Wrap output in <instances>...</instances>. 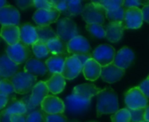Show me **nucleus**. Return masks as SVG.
Here are the masks:
<instances>
[{
  "label": "nucleus",
  "instance_id": "obj_1",
  "mask_svg": "<svg viewBox=\"0 0 149 122\" xmlns=\"http://www.w3.org/2000/svg\"><path fill=\"white\" fill-rule=\"evenodd\" d=\"M97 116L102 114H113L119 110V99L112 88H105L97 95Z\"/></svg>",
  "mask_w": 149,
  "mask_h": 122
},
{
  "label": "nucleus",
  "instance_id": "obj_2",
  "mask_svg": "<svg viewBox=\"0 0 149 122\" xmlns=\"http://www.w3.org/2000/svg\"><path fill=\"white\" fill-rule=\"evenodd\" d=\"M49 90L45 82H38L31 91V95L27 98H24L22 101L24 102L27 108V114L32 111L38 110V108L41 105L42 101L49 95Z\"/></svg>",
  "mask_w": 149,
  "mask_h": 122
},
{
  "label": "nucleus",
  "instance_id": "obj_3",
  "mask_svg": "<svg viewBox=\"0 0 149 122\" xmlns=\"http://www.w3.org/2000/svg\"><path fill=\"white\" fill-rule=\"evenodd\" d=\"M14 87L15 93L18 95H25L32 91L37 84V76L31 75L24 71H18L10 79Z\"/></svg>",
  "mask_w": 149,
  "mask_h": 122
},
{
  "label": "nucleus",
  "instance_id": "obj_4",
  "mask_svg": "<svg viewBox=\"0 0 149 122\" xmlns=\"http://www.w3.org/2000/svg\"><path fill=\"white\" fill-rule=\"evenodd\" d=\"M82 18L86 24H103L106 19V10L94 2L86 3L81 13Z\"/></svg>",
  "mask_w": 149,
  "mask_h": 122
},
{
  "label": "nucleus",
  "instance_id": "obj_5",
  "mask_svg": "<svg viewBox=\"0 0 149 122\" xmlns=\"http://www.w3.org/2000/svg\"><path fill=\"white\" fill-rule=\"evenodd\" d=\"M56 34L58 37L67 43L72 38L79 36V29L77 24L71 18L64 17L57 22Z\"/></svg>",
  "mask_w": 149,
  "mask_h": 122
},
{
  "label": "nucleus",
  "instance_id": "obj_6",
  "mask_svg": "<svg viewBox=\"0 0 149 122\" xmlns=\"http://www.w3.org/2000/svg\"><path fill=\"white\" fill-rule=\"evenodd\" d=\"M8 57L16 64L20 65L26 62L31 56V50L30 47L21 42L15 45L8 46L5 50Z\"/></svg>",
  "mask_w": 149,
  "mask_h": 122
},
{
  "label": "nucleus",
  "instance_id": "obj_7",
  "mask_svg": "<svg viewBox=\"0 0 149 122\" xmlns=\"http://www.w3.org/2000/svg\"><path fill=\"white\" fill-rule=\"evenodd\" d=\"M125 103L129 110L144 109L148 106V99L138 87H134L125 94Z\"/></svg>",
  "mask_w": 149,
  "mask_h": 122
},
{
  "label": "nucleus",
  "instance_id": "obj_8",
  "mask_svg": "<svg viewBox=\"0 0 149 122\" xmlns=\"http://www.w3.org/2000/svg\"><path fill=\"white\" fill-rule=\"evenodd\" d=\"M14 114H27V108L22 100L10 99L7 106L0 112V122H10V117Z\"/></svg>",
  "mask_w": 149,
  "mask_h": 122
},
{
  "label": "nucleus",
  "instance_id": "obj_9",
  "mask_svg": "<svg viewBox=\"0 0 149 122\" xmlns=\"http://www.w3.org/2000/svg\"><path fill=\"white\" fill-rule=\"evenodd\" d=\"M115 49L108 44H101L98 46L92 53V57L101 66L105 67L113 63L115 57Z\"/></svg>",
  "mask_w": 149,
  "mask_h": 122
},
{
  "label": "nucleus",
  "instance_id": "obj_10",
  "mask_svg": "<svg viewBox=\"0 0 149 122\" xmlns=\"http://www.w3.org/2000/svg\"><path fill=\"white\" fill-rule=\"evenodd\" d=\"M65 110L69 114H78L87 111L91 106V100H86L74 95H70L65 98Z\"/></svg>",
  "mask_w": 149,
  "mask_h": 122
},
{
  "label": "nucleus",
  "instance_id": "obj_11",
  "mask_svg": "<svg viewBox=\"0 0 149 122\" xmlns=\"http://www.w3.org/2000/svg\"><path fill=\"white\" fill-rule=\"evenodd\" d=\"M59 16L60 12L58 11L56 9L37 10L32 16V20L38 24V26L45 27L58 22Z\"/></svg>",
  "mask_w": 149,
  "mask_h": 122
},
{
  "label": "nucleus",
  "instance_id": "obj_12",
  "mask_svg": "<svg viewBox=\"0 0 149 122\" xmlns=\"http://www.w3.org/2000/svg\"><path fill=\"white\" fill-rule=\"evenodd\" d=\"M83 70V64L75 56H70L65 58L62 75L66 80L75 79Z\"/></svg>",
  "mask_w": 149,
  "mask_h": 122
},
{
  "label": "nucleus",
  "instance_id": "obj_13",
  "mask_svg": "<svg viewBox=\"0 0 149 122\" xmlns=\"http://www.w3.org/2000/svg\"><path fill=\"white\" fill-rule=\"evenodd\" d=\"M91 51V45L88 40L82 36H78L72 38L71 41L67 42V52L69 55L72 56H79V55H86L90 54Z\"/></svg>",
  "mask_w": 149,
  "mask_h": 122
},
{
  "label": "nucleus",
  "instance_id": "obj_14",
  "mask_svg": "<svg viewBox=\"0 0 149 122\" xmlns=\"http://www.w3.org/2000/svg\"><path fill=\"white\" fill-rule=\"evenodd\" d=\"M41 109L47 114H64L65 106L64 101L55 95H48L45 98L40 105Z\"/></svg>",
  "mask_w": 149,
  "mask_h": 122
},
{
  "label": "nucleus",
  "instance_id": "obj_15",
  "mask_svg": "<svg viewBox=\"0 0 149 122\" xmlns=\"http://www.w3.org/2000/svg\"><path fill=\"white\" fill-rule=\"evenodd\" d=\"M143 23L142 10L140 8H128L125 10L123 24L126 29H140Z\"/></svg>",
  "mask_w": 149,
  "mask_h": 122
},
{
  "label": "nucleus",
  "instance_id": "obj_16",
  "mask_svg": "<svg viewBox=\"0 0 149 122\" xmlns=\"http://www.w3.org/2000/svg\"><path fill=\"white\" fill-rule=\"evenodd\" d=\"M20 22V13L16 7L10 4L0 9V24L18 26Z\"/></svg>",
  "mask_w": 149,
  "mask_h": 122
},
{
  "label": "nucleus",
  "instance_id": "obj_17",
  "mask_svg": "<svg viewBox=\"0 0 149 122\" xmlns=\"http://www.w3.org/2000/svg\"><path fill=\"white\" fill-rule=\"evenodd\" d=\"M125 75V70L117 67L113 63H111L107 66L102 67L100 77L101 79L107 83H115L119 82Z\"/></svg>",
  "mask_w": 149,
  "mask_h": 122
},
{
  "label": "nucleus",
  "instance_id": "obj_18",
  "mask_svg": "<svg viewBox=\"0 0 149 122\" xmlns=\"http://www.w3.org/2000/svg\"><path fill=\"white\" fill-rule=\"evenodd\" d=\"M134 60V51L128 47H123L116 53L113 64L125 70L131 66Z\"/></svg>",
  "mask_w": 149,
  "mask_h": 122
},
{
  "label": "nucleus",
  "instance_id": "obj_19",
  "mask_svg": "<svg viewBox=\"0 0 149 122\" xmlns=\"http://www.w3.org/2000/svg\"><path fill=\"white\" fill-rule=\"evenodd\" d=\"M101 91L102 89L96 87L93 83H83L73 88L72 95L86 100H92L93 96H97Z\"/></svg>",
  "mask_w": 149,
  "mask_h": 122
},
{
  "label": "nucleus",
  "instance_id": "obj_20",
  "mask_svg": "<svg viewBox=\"0 0 149 122\" xmlns=\"http://www.w3.org/2000/svg\"><path fill=\"white\" fill-rule=\"evenodd\" d=\"M0 37L3 38L8 46L15 45L20 42V29L19 26L16 25H3L0 30Z\"/></svg>",
  "mask_w": 149,
  "mask_h": 122
},
{
  "label": "nucleus",
  "instance_id": "obj_21",
  "mask_svg": "<svg viewBox=\"0 0 149 122\" xmlns=\"http://www.w3.org/2000/svg\"><path fill=\"white\" fill-rule=\"evenodd\" d=\"M19 65L12 62L6 54L0 56V76L3 79H10L18 72Z\"/></svg>",
  "mask_w": 149,
  "mask_h": 122
},
{
  "label": "nucleus",
  "instance_id": "obj_22",
  "mask_svg": "<svg viewBox=\"0 0 149 122\" xmlns=\"http://www.w3.org/2000/svg\"><path fill=\"white\" fill-rule=\"evenodd\" d=\"M19 29L21 42L28 46H31L38 41L36 27H34L31 23H23L22 25H20Z\"/></svg>",
  "mask_w": 149,
  "mask_h": 122
},
{
  "label": "nucleus",
  "instance_id": "obj_23",
  "mask_svg": "<svg viewBox=\"0 0 149 122\" xmlns=\"http://www.w3.org/2000/svg\"><path fill=\"white\" fill-rule=\"evenodd\" d=\"M24 69V72L34 76L45 75L48 71L45 63L37 58H30L25 62Z\"/></svg>",
  "mask_w": 149,
  "mask_h": 122
},
{
  "label": "nucleus",
  "instance_id": "obj_24",
  "mask_svg": "<svg viewBox=\"0 0 149 122\" xmlns=\"http://www.w3.org/2000/svg\"><path fill=\"white\" fill-rule=\"evenodd\" d=\"M125 29L123 23H109L105 27L106 37L111 42H117L122 38Z\"/></svg>",
  "mask_w": 149,
  "mask_h": 122
},
{
  "label": "nucleus",
  "instance_id": "obj_25",
  "mask_svg": "<svg viewBox=\"0 0 149 122\" xmlns=\"http://www.w3.org/2000/svg\"><path fill=\"white\" fill-rule=\"evenodd\" d=\"M101 69L102 67L93 58H91L83 65L82 72L86 80L94 82L100 76Z\"/></svg>",
  "mask_w": 149,
  "mask_h": 122
},
{
  "label": "nucleus",
  "instance_id": "obj_26",
  "mask_svg": "<svg viewBox=\"0 0 149 122\" xmlns=\"http://www.w3.org/2000/svg\"><path fill=\"white\" fill-rule=\"evenodd\" d=\"M46 86L49 92L53 95H58L63 92L65 88V79L61 74H53L52 76L45 81Z\"/></svg>",
  "mask_w": 149,
  "mask_h": 122
},
{
  "label": "nucleus",
  "instance_id": "obj_27",
  "mask_svg": "<svg viewBox=\"0 0 149 122\" xmlns=\"http://www.w3.org/2000/svg\"><path fill=\"white\" fill-rule=\"evenodd\" d=\"M50 54L52 56H65L69 54L67 52V43L61 40L59 37H54L46 42Z\"/></svg>",
  "mask_w": 149,
  "mask_h": 122
},
{
  "label": "nucleus",
  "instance_id": "obj_28",
  "mask_svg": "<svg viewBox=\"0 0 149 122\" xmlns=\"http://www.w3.org/2000/svg\"><path fill=\"white\" fill-rule=\"evenodd\" d=\"M66 57L65 56H51L45 62L48 71L52 75L62 74Z\"/></svg>",
  "mask_w": 149,
  "mask_h": 122
},
{
  "label": "nucleus",
  "instance_id": "obj_29",
  "mask_svg": "<svg viewBox=\"0 0 149 122\" xmlns=\"http://www.w3.org/2000/svg\"><path fill=\"white\" fill-rule=\"evenodd\" d=\"M36 29H37V33H38V41H41L45 43L48 41H50L51 39L58 36L56 32L50 26H45V27L37 26Z\"/></svg>",
  "mask_w": 149,
  "mask_h": 122
},
{
  "label": "nucleus",
  "instance_id": "obj_30",
  "mask_svg": "<svg viewBox=\"0 0 149 122\" xmlns=\"http://www.w3.org/2000/svg\"><path fill=\"white\" fill-rule=\"evenodd\" d=\"M31 50L34 56H36V58L39 60L47 57L50 54L46 43L41 41H38L33 45H31Z\"/></svg>",
  "mask_w": 149,
  "mask_h": 122
},
{
  "label": "nucleus",
  "instance_id": "obj_31",
  "mask_svg": "<svg viewBox=\"0 0 149 122\" xmlns=\"http://www.w3.org/2000/svg\"><path fill=\"white\" fill-rule=\"evenodd\" d=\"M94 3L101 6L106 11H113L122 7L124 4L123 0H100L95 1Z\"/></svg>",
  "mask_w": 149,
  "mask_h": 122
},
{
  "label": "nucleus",
  "instance_id": "obj_32",
  "mask_svg": "<svg viewBox=\"0 0 149 122\" xmlns=\"http://www.w3.org/2000/svg\"><path fill=\"white\" fill-rule=\"evenodd\" d=\"M126 9L122 6L113 11H106V17L109 23H123Z\"/></svg>",
  "mask_w": 149,
  "mask_h": 122
},
{
  "label": "nucleus",
  "instance_id": "obj_33",
  "mask_svg": "<svg viewBox=\"0 0 149 122\" xmlns=\"http://www.w3.org/2000/svg\"><path fill=\"white\" fill-rule=\"evenodd\" d=\"M0 94H3L10 99L16 98L14 87L10 79H3L0 82Z\"/></svg>",
  "mask_w": 149,
  "mask_h": 122
},
{
  "label": "nucleus",
  "instance_id": "obj_34",
  "mask_svg": "<svg viewBox=\"0 0 149 122\" xmlns=\"http://www.w3.org/2000/svg\"><path fill=\"white\" fill-rule=\"evenodd\" d=\"M84 10V5L79 0H71L67 1V11L65 15L68 16H77L82 13Z\"/></svg>",
  "mask_w": 149,
  "mask_h": 122
},
{
  "label": "nucleus",
  "instance_id": "obj_35",
  "mask_svg": "<svg viewBox=\"0 0 149 122\" xmlns=\"http://www.w3.org/2000/svg\"><path fill=\"white\" fill-rule=\"evenodd\" d=\"M111 121L112 122H131V114L129 109H119L111 116Z\"/></svg>",
  "mask_w": 149,
  "mask_h": 122
},
{
  "label": "nucleus",
  "instance_id": "obj_36",
  "mask_svg": "<svg viewBox=\"0 0 149 122\" xmlns=\"http://www.w3.org/2000/svg\"><path fill=\"white\" fill-rule=\"evenodd\" d=\"M26 122H47V114L41 108L32 111L27 114Z\"/></svg>",
  "mask_w": 149,
  "mask_h": 122
},
{
  "label": "nucleus",
  "instance_id": "obj_37",
  "mask_svg": "<svg viewBox=\"0 0 149 122\" xmlns=\"http://www.w3.org/2000/svg\"><path fill=\"white\" fill-rule=\"evenodd\" d=\"M86 29L88 32H90L93 36L98 37V38H104L106 37V30L105 27L101 24L98 23H92V24H86Z\"/></svg>",
  "mask_w": 149,
  "mask_h": 122
},
{
  "label": "nucleus",
  "instance_id": "obj_38",
  "mask_svg": "<svg viewBox=\"0 0 149 122\" xmlns=\"http://www.w3.org/2000/svg\"><path fill=\"white\" fill-rule=\"evenodd\" d=\"M34 7L38 10H52L54 9L52 1L48 0H34Z\"/></svg>",
  "mask_w": 149,
  "mask_h": 122
},
{
  "label": "nucleus",
  "instance_id": "obj_39",
  "mask_svg": "<svg viewBox=\"0 0 149 122\" xmlns=\"http://www.w3.org/2000/svg\"><path fill=\"white\" fill-rule=\"evenodd\" d=\"M131 114V122H141L144 121V109H136V110H129Z\"/></svg>",
  "mask_w": 149,
  "mask_h": 122
},
{
  "label": "nucleus",
  "instance_id": "obj_40",
  "mask_svg": "<svg viewBox=\"0 0 149 122\" xmlns=\"http://www.w3.org/2000/svg\"><path fill=\"white\" fill-rule=\"evenodd\" d=\"M52 3H53L54 9H56L60 13H64L65 15L66 14L67 1H65V0H57V1L52 0Z\"/></svg>",
  "mask_w": 149,
  "mask_h": 122
},
{
  "label": "nucleus",
  "instance_id": "obj_41",
  "mask_svg": "<svg viewBox=\"0 0 149 122\" xmlns=\"http://www.w3.org/2000/svg\"><path fill=\"white\" fill-rule=\"evenodd\" d=\"M47 122H68L67 118L63 114H47Z\"/></svg>",
  "mask_w": 149,
  "mask_h": 122
},
{
  "label": "nucleus",
  "instance_id": "obj_42",
  "mask_svg": "<svg viewBox=\"0 0 149 122\" xmlns=\"http://www.w3.org/2000/svg\"><path fill=\"white\" fill-rule=\"evenodd\" d=\"M138 88L141 89V91L143 93V95L148 99L149 98V78L148 77L147 79H145L139 86Z\"/></svg>",
  "mask_w": 149,
  "mask_h": 122
},
{
  "label": "nucleus",
  "instance_id": "obj_43",
  "mask_svg": "<svg viewBox=\"0 0 149 122\" xmlns=\"http://www.w3.org/2000/svg\"><path fill=\"white\" fill-rule=\"evenodd\" d=\"M16 3L17 7H19L21 10H25L29 7L34 6V3L32 0H17Z\"/></svg>",
  "mask_w": 149,
  "mask_h": 122
},
{
  "label": "nucleus",
  "instance_id": "obj_44",
  "mask_svg": "<svg viewBox=\"0 0 149 122\" xmlns=\"http://www.w3.org/2000/svg\"><path fill=\"white\" fill-rule=\"evenodd\" d=\"M142 4V2L139 1V0H127L124 1V4L123 7L125 9H128V8H139L140 5Z\"/></svg>",
  "mask_w": 149,
  "mask_h": 122
},
{
  "label": "nucleus",
  "instance_id": "obj_45",
  "mask_svg": "<svg viewBox=\"0 0 149 122\" xmlns=\"http://www.w3.org/2000/svg\"><path fill=\"white\" fill-rule=\"evenodd\" d=\"M142 4H144L142 8V16L143 21L149 23V1L148 2H142Z\"/></svg>",
  "mask_w": 149,
  "mask_h": 122
},
{
  "label": "nucleus",
  "instance_id": "obj_46",
  "mask_svg": "<svg viewBox=\"0 0 149 122\" xmlns=\"http://www.w3.org/2000/svg\"><path fill=\"white\" fill-rule=\"evenodd\" d=\"M27 114H14L10 117V122H26Z\"/></svg>",
  "mask_w": 149,
  "mask_h": 122
},
{
  "label": "nucleus",
  "instance_id": "obj_47",
  "mask_svg": "<svg viewBox=\"0 0 149 122\" xmlns=\"http://www.w3.org/2000/svg\"><path fill=\"white\" fill-rule=\"evenodd\" d=\"M9 101H10L9 97H7L3 94H0V111H2L7 106Z\"/></svg>",
  "mask_w": 149,
  "mask_h": 122
},
{
  "label": "nucleus",
  "instance_id": "obj_48",
  "mask_svg": "<svg viewBox=\"0 0 149 122\" xmlns=\"http://www.w3.org/2000/svg\"><path fill=\"white\" fill-rule=\"evenodd\" d=\"M79 58V60L81 62V63L84 65L89 59L93 58L92 57V54H86V55H79V56H75Z\"/></svg>",
  "mask_w": 149,
  "mask_h": 122
},
{
  "label": "nucleus",
  "instance_id": "obj_49",
  "mask_svg": "<svg viewBox=\"0 0 149 122\" xmlns=\"http://www.w3.org/2000/svg\"><path fill=\"white\" fill-rule=\"evenodd\" d=\"M144 121L149 122V105L145 108V114H144Z\"/></svg>",
  "mask_w": 149,
  "mask_h": 122
},
{
  "label": "nucleus",
  "instance_id": "obj_50",
  "mask_svg": "<svg viewBox=\"0 0 149 122\" xmlns=\"http://www.w3.org/2000/svg\"><path fill=\"white\" fill-rule=\"evenodd\" d=\"M6 5H8V3H7L6 1H4V0H0V9L3 8V7L6 6Z\"/></svg>",
  "mask_w": 149,
  "mask_h": 122
},
{
  "label": "nucleus",
  "instance_id": "obj_51",
  "mask_svg": "<svg viewBox=\"0 0 149 122\" xmlns=\"http://www.w3.org/2000/svg\"><path fill=\"white\" fill-rule=\"evenodd\" d=\"M3 78H2V77H1V76H0V82H1V81H2V80H3Z\"/></svg>",
  "mask_w": 149,
  "mask_h": 122
},
{
  "label": "nucleus",
  "instance_id": "obj_52",
  "mask_svg": "<svg viewBox=\"0 0 149 122\" xmlns=\"http://www.w3.org/2000/svg\"><path fill=\"white\" fill-rule=\"evenodd\" d=\"M69 122H79V121H69Z\"/></svg>",
  "mask_w": 149,
  "mask_h": 122
},
{
  "label": "nucleus",
  "instance_id": "obj_53",
  "mask_svg": "<svg viewBox=\"0 0 149 122\" xmlns=\"http://www.w3.org/2000/svg\"><path fill=\"white\" fill-rule=\"evenodd\" d=\"M141 122H148V121H141Z\"/></svg>",
  "mask_w": 149,
  "mask_h": 122
},
{
  "label": "nucleus",
  "instance_id": "obj_54",
  "mask_svg": "<svg viewBox=\"0 0 149 122\" xmlns=\"http://www.w3.org/2000/svg\"><path fill=\"white\" fill-rule=\"evenodd\" d=\"M0 42H1V37H0Z\"/></svg>",
  "mask_w": 149,
  "mask_h": 122
},
{
  "label": "nucleus",
  "instance_id": "obj_55",
  "mask_svg": "<svg viewBox=\"0 0 149 122\" xmlns=\"http://www.w3.org/2000/svg\"><path fill=\"white\" fill-rule=\"evenodd\" d=\"M91 122H93V121H91Z\"/></svg>",
  "mask_w": 149,
  "mask_h": 122
},
{
  "label": "nucleus",
  "instance_id": "obj_56",
  "mask_svg": "<svg viewBox=\"0 0 149 122\" xmlns=\"http://www.w3.org/2000/svg\"><path fill=\"white\" fill-rule=\"evenodd\" d=\"M148 78H149V75H148Z\"/></svg>",
  "mask_w": 149,
  "mask_h": 122
}]
</instances>
